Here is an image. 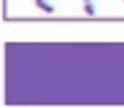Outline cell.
<instances>
[{
  "instance_id": "1",
  "label": "cell",
  "mask_w": 124,
  "mask_h": 108,
  "mask_svg": "<svg viewBox=\"0 0 124 108\" xmlns=\"http://www.w3.org/2000/svg\"><path fill=\"white\" fill-rule=\"evenodd\" d=\"M34 5H37L42 13H55V5H53L50 0H34Z\"/></svg>"
},
{
  "instance_id": "2",
  "label": "cell",
  "mask_w": 124,
  "mask_h": 108,
  "mask_svg": "<svg viewBox=\"0 0 124 108\" xmlns=\"http://www.w3.org/2000/svg\"><path fill=\"white\" fill-rule=\"evenodd\" d=\"M82 8H85V13H87V16H95V3H93V0H85V3H82Z\"/></svg>"
}]
</instances>
